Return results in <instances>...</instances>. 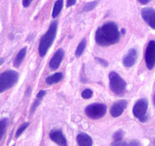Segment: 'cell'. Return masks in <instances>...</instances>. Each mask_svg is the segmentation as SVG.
Here are the masks:
<instances>
[{
	"label": "cell",
	"mask_w": 155,
	"mask_h": 146,
	"mask_svg": "<svg viewBox=\"0 0 155 146\" xmlns=\"http://www.w3.org/2000/svg\"><path fill=\"white\" fill-rule=\"evenodd\" d=\"M120 36L121 34L117 25L113 22H107L96 31L95 41L98 45L107 47L118 43Z\"/></svg>",
	"instance_id": "6da1fadb"
},
{
	"label": "cell",
	"mask_w": 155,
	"mask_h": 146,
	"mask_svg": "<svg viewBox=\"0 0 155 146\" xmlns=\"http://www.w3.org/2000/svg\"><path fill=\"white\" fill-rule=\"evenodd\" d=\"M56 31H57V22H54L50 25L48 31L41 38L39 44V53L41 57H44L47 52L53 44L56 38Z\"/></svg>",
	"instance_id": "7a4b0ae2"
},
{
	"label": "cell",
	"mask_w": 155,
	"mask_h": 146,
	"mask_svg": "<svg viewBox=\"0 0 155 146\" xmlns=\"http://www.w3.org/2000/svg\"><path fill=\"white\" fill-rule=\"evenodd\" d=\"M18 73L8 70L0 74V93L5 92L12 88L18 80Z\"/></svg>",
	"instance_id": "3957f363"
},
{
	"label": "cell",
	"mask_w": 155,
	"mask_h": 146,
	"mask_svg": "<svg viewBox=\"0 0 155 146\" xmlns=\"http://www.w3.org/2000/svg\"><path fill=\"white\" fill-rule=\"evenodd\" d=\"M109 78H110V87L112 91L117 95H123L126 91V81L115 71L110 72Z\"/></svg>",
	"instance_id": "277c9868"
},
{
	"label": "cell",
	"mask_w": 155,
	"mask_h": 146,
	"mask_svg": "<svg viewBox=\"0 0 155 146\" xmlns=\"http://www.w3.org/2000/svg\"><path fill=\"white\" fill-rule=\"evenodd\" d=\"M148 107V102L145 98H141L138 100L133 107V114L135 117L138 119L141 122L144 123L147 121V110Z\"/></svg>",
	"instance_id": "5b68a950"
},
{
	"label": "cell",
	"mask_w": 155,
	"mask_h": 146,
	"mask_svg": "<svg viewBox=\"0 0 155 146\" xmlns=\"http://www.w3.org/2000/svg\"><path fill=\"white\" fill-rule=\"evenodd\" d=\"M107 112V107L102 104H93L85 109V114L90 118L97 120L104 117Z\"/></svg>",
	"instance_id": "8992f818"
},
{
	"label": "cell",
	"mask_w": 155,
	"mask_h": 146,
	"mask_svg": "<svg viewBox=\"0 0 155 146\" xmlns=\"http://www.w3.org/2000/svg\"><path fill=\"white\" fill-rule=\"evenodd\" d=\"M146 65L148 69H152L155 65V41H150L147 44L144 54Z\"/></svg>",
	"instance_id": "52a82bcc"
},
{
	"label": "cell",
	"mask_w": 155,
	"mask_h": 146,
	"mask_svg": "<svg viewBox=\"0 0 155 146\" xmlns=\"http://www.w3.org/2000/svg\"><path fill=\"white\" fill-rule=\"evenodd\" d=\"M141 16L146 23L155 30V10L150 8H144L141 10Z\"/></svg>",
	"instance_id": "ba28073f"
},
{
	"label": "cell",
	"mask_w": 155,
	"mask_h": 146,
	"mask_svg": "<svg viewBox=\"0 0 155 146\" xmlns=\"http://www.w3.org/2000/svg\"><path fill=\"white\" fill-rule=\"evenodd\" d=\"M127 107V101L121 100L114 103L110 108V114L113 117H118L123 113L125 109Z\"/></svg>",
	"instance_id": "9c48e42d"
},
{
	"label": "cell",
	"mask_w": 155,
	"mask_h": 146,
	"mask_svg": "<svg viewBox=\"0 0 155 146\" xmlns=\"http://www.w3.org/2000/svg\"><path fill=\"white\" fill-rule=\"evenodd\" d=\"M64 54L65 53L62 49H59L56 52V53L53 55V56L50 61V67L51 68V69H57L58 67L60 65L61 62H62V59H63Z\"/></svg>",
	"instance_id": "30bf717a"
},
{
	"label": "cell",
	"mask_w": 155,
	"mask_h": 146,
	"mask_svg": "<svg viewBox=\"0 0 155 146\" xmlns=\"http://www.w3.org/2000/svg\"><path fill=\"white\" fill-rule=\"evenodd\" d=\"M50 137L52 141L62 146H66L67 141L63 134L59 130H52L50 133Z\"/></svg>",
	"instance_id": "8fae6325"
},
{
	"label": "cell",
	"mask_w": 155,
	"mask_h": 146,
	"mask_svg": "<svg viewBox=\"0 0 155 146\" xmlns=\"http://www.w3.org/2000/svg\"><path fill=\"white\" fill-rule=\"evenodd\" d=\"M137 51L135 49H130L123 59V64L126 67H132L137 59Z\"/></svg>",
	"instance_id": "7c38bea8"
},
{
	"label": "cell",
	"mask_w": 155,
	"mask_h": 146,
	"mask_svg": "<svg viewBox=\"0 0 155 146\" xmlns=\"http://www.w3.org/2000/svg\"><path fill=\"white\" fill-rule=\"evenodd\" d=\"M77 142L80 146H91L92 138L86 133H79L77 136Z\"/></svg>",
	"instance_id": "4fadbf2b"
},
{
	"label": "cell",
	"mask_w": 155,
	"mask_h": 146,
	"mask_svg": "<svg viewBox=\"0 0 155 146\" xmlns=\"http://www.w3.org/2000/svg\"><path fill=\"white\" fill-rule=\"evenodd\" d=\"M62 78H63L62 73L57 72L56 74H54V75H52L50 76L47 77V79H46V82L49 85H54L59 82L60 81H62Z\"/></svg>",
	"instance_id": "5bb4252c"
},
{
	"label": "cell",
	"mask_w": 155,
	"mask_h": 146,
	"mask_svg": "<svg viewBox=\"0 0 155 146\" xmlns=\"http://www.w3.org/2000/svg\"><path fill=\"white\" fill-rule=\"evenodd\" d=\"M26 52H27V48L26 47H24L23 49L20 50L18 52V53L16 56L15 59L14 60V66L15 67H18L19 65L21 64L22 61H23L24 58H25V55H26Z\"/></svg>",
	"instance_id": "9a60e30c"
},
{
	"label": "cell",
	"mask_w": 155,
	"mask_h": 146,
	"mask_svg": "<svg viewBox=\"0 0 155 146\" xmlns=\"http://www.w3.org/2000/svg\"><path fill=\"white\" fill-rule=\"evenodd\" d=\"M62 6H63V0H57L55 2L54 7L53 9V13H52V16L53 18H56L59 14L60 13L61 10H62Z\"/></svg>",
	"instance_id": "2e32d148"
},
{
	"label": "cell",
	"mask_w": 155,
	"mask_h": 146,
	"mask_svg": "<svg viewBox=\"0 0 155 146\" xmlns=\"http://www.w3.org/2000/svg\"><path fill=\"white\" fill-rule=\"evenodd\" d=\"M8 125V119L5 118L0 120V141L2 140Z\"/></svg>",
	"instance_id": "e0dca14e"
},
{
	"label": "cell",
	"mask_w": 155,
	"mask_h": 146,
	"mask_svg": "<svg viewBox=\"0 0 155 146\" xmlns=\"http://www.w3.org/2000/svg\"><path fill=\"white\" fill-rule=\"evenodd\" d=\"M86 44H87V42H86V40L84 39L81 41V43L79 44V45L78 46L77 50H76V51H75V56H77V57H79V56L82 54L83 52H84V49H85Z\"/></svg>",
	"instance_id": "ac0fdd59"
},
{
	"label": "cell",
	"mask_w": 155,
	"mask_h": 146,
	"mask_svg": "<svg viewBox=\"0 0 155 146\" xmlns=\"http://www.w3.org/2000/svg\"><path fill=\"white\" fill-rule=\"evenodd\" d=\"M97 4H98V1H94V2H90V3H87V5L83 8V11L84 12L91 11V10L94 9V8L97 5Z\"/></svg>",
	"instance_id": "d6986e66"
},
{
	"label": "cell",
	"mask_w": 155,
	"mask_h": 146,
	"mask_svg": "<svg viewBox=\"0 0 155 146\" xmlns=\"http://www.w3.org/2000/svg\"><path fill=\"white\" fill-rule=\"evenodd\" d=\"M124 136V132L122 130L117 131L116 132H115L114 135H113V139L115 141H122Z\"/></svg>",
	"instance_id": "ffe728a7"
},
{
	"label": "cell",
	"mask_w": 155,
	"mask_h": 146,
	"mask_svg": "<svg viewBox=\"0 0 155 146\" xmlns=\"http://www.w3.org/2000/svg\"><path fill=\"white\" fill-rule=\"evenodd\" d=\"M28 125H29V123H23V124H22L21 126L20 127L18 128L17 132H16V135H15L16 138H18V137H19L21 135V133L24 132V131L25 130V129H26V128L28 127Z\"/></svg>",
	"instance_id": "44dd1931"
},
{
	"label": "cell",
	"mask_w": 155,
	"mask_h": 146,
	"mask_svg": "<svg viewBox=\"0 0 155 146\" xmlns=\"http://www.w3.org/2000/svg\"><path fill=\"white\" fill-rule=\"evenodd\" d=\"M92 95H93V91L91 89H86L81 93V96L84 99H89L91 98Z\"/></svg>",
	"instance_id": "7402d4cb"
},
{
	"label": "cell",
	"mask_w": 155,
	"mask_h": 146,
	"mask_svg": "<svg viewBox=\"0 0 155 146\" xmlns=\"http://www.w3.org/2000/svg\"><path fill=\"white\" fill-rule=\"evenodd\" d=\"M40 103H41V99H39V98H37V100L35 101V102L34 103V104H33L32 107H31V113H34V111H35L36 109H37V107H38L39 104H40Z\"/></svg>",
	"instance_id": "603a6c76"
},
{
	"label": "cell",
	"mask_w": 155,
	"mask_h": 146,
	"mask_svg": "<svg viewBox=\"0 0 155 146\" xmlns=\"http://www.w3.org/2000/svg\"><path fill=\"white\" fill-rule=\"evenodd\" d=\"M96 60L97 61V62H99L100 63H101V65L104 67H107V65H109V63L107 62V61L104 60V59H100V58H96Z\"/></svg>",
	"instance_id": "cb8c5ba5"
},
{
	"label": "cell",
	"mask_w": 155,
	"mask_h": 146,
	"mask_svg": "<svg viewBox=\"0 0 155 146\" xmlns=\"http://www.w3.org/2000/svg\"><path fill=\"white\" fill-rule=\"evenodd\" d=\"M33 0H23L22 1V5H23L24 7H25V8H27V7H28L30 5V4L32 2Z\"/></svg>",
	"instance_id": "d4e9b609"
},
{
	"label": "cell",
	"mask_w": 155,
	"mask_h": 146,
	"mask_svg": "<svg viewBox=\"0 0 155 146\" xmlns=\"http://www.w3.org/2000/svg\"><path fill=\"white\" fill-rule=\"evenodd\" d=\"M127 143L123 142L122 141H115L114 142L112 143V145H126Z\"/></svg>",
	"instance_id": "484cf974"
},
{
	"label": "cell",
	"mask_w": 155,
	"mask_h": 146,
	"mask_svg": "<svg viewBox=\"0 0 155 146\" xmlns=\"http://www.w3.org/2000/svg\"><path fill=\"white\" fill-rule=\"evenodd\" d=\"M46 95L45 91H39V93L37 94V98H39V99H42L44 97V95Z\"/></svg>",
	"instance_id": "4316f807"
},
{
	"label": "cell",
	"mask_w": 155,
	"mask_h": 146,
	"mask_svg": "<svg viewBox=\"0 0 155 146\" xmlns=\"http://www.w3.org/2000/svg\"><path fill=\"white\" fill-rule=\"evenodd\" d=\"M77 0H68L67 1V7H71L76 3Z\"/></svg>",
	"instance_id": "83f0119b"
},
{
	"label": "cell",
	"mask_w": 155,
	"mask_h": 146,
	"mask_svg": "<svg viewBox=\"0 0 155 146\" xmlns=\"http://www.w3.org/2000/svg\"><path fill=\"white\" fill-rule=\"evenodd\" d=\"M150 1V0H138V2L141 4H142V5H146V4L148 3Z\"/></svg>",
	"instance_id": "f1b7e54d"
},
{
	"label": "cell",
	"mask_w": 155,
	"mask_h": 146,
	"mask_svg": "<svg viewBox=\"0 0 155 146\" xmlns=\"http://www.w3.org/2000/svg\"><path fill=\"white\" fill-rule=\"evenodd\" d=\"M129 144H130V145H138V144H140V143L138 142V141H132L131 143H129Z\"/></svg>",
	"instance_id": "f546056e"
},
{
	"label": "cell",
	"mask_w": 155,
	"mask_h": 146,
	"mask_svg": "<svg viewBox=\"0 0 155 146\" xmlns=\"http://www.w3.org/2000/svg\"><path fill=\"white\" fill-rule=\"evenodd\" d=\"M3 62H4V59H2V58H0V65H2V64L3 63Z\"/></svg>",
	"instance_id": "4dcf8cb0"
},
{
	"label": "cell",
	"mask_w": 155,
	"mask_h": 146,
	"mask_svg": "<svg viewBox=\"0 0 155 146\" xmlns=\"http://www.w3.org/2000/svg\"><path fill=\"white\" fill-rule=\"evenodd\" d=\"M153 104H154V106H155V95L154 96H153Z\"/></svg>",
	"instance_id": "1f68e13d"
}]
</instances>
